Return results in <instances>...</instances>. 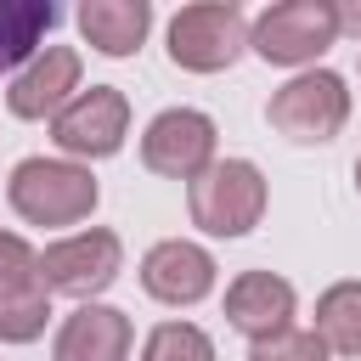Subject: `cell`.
Returning <instances> with one entry per match:
<instances>
[{
    "mask_svg": "<svg viewBox=\"0 0 361 361\" xmlns=\"http://www.w3.org/2000/svg\"><path fill=\"white\" fill-rule=\"evenodd\" d=\"M56 6L51 0H0V73L17 62H34L45 51V34L56 28Z\"/></svg>",
    "mask_w": 361,
    "mask_h": 361,
    "instance_id": "9a60e30c",
    "label": "cell"
},
{
    "mask_svg": "<svg viewBox=\"0 0 361 361\" xmlns=\"http://www.w3.org/2000/svg\"><path fill=\"white\" fill-rule=\"evenodd\" d=\"M135 327L118 305H79L62 316L56 338H51V361H130Z\"/></svg>",
    "mask_w": 361,
    "mask_h": 361,
    "instance_id": "4fadbf2b",
    "label": "cell"
},
{
    "mask_svg": "<svg viewBox=\"0 0 361 361\" xmlns=\"http://www.w3.org/2000/svg\"><path fill=\"white\" fill-rule=\"evenodd\" d=\"M51 322V293L39 276V248L0 231V344H34Z\"/></svg>",
    "mask_w": 361,
    "mask_h": 361,
    "instance_id": "52a82bcc",
    "label": "cell"
},
{
    "mask_svg": "<svg viewBox=\"0 0 361 361\" xmlns=\"http://www.w3.org/2000/svg\"><path fill=\"white\" fill-rule=\"evenodd\" d=\"M248 51V17L231 0H197L169 17V62L186 73H220Z\"/></svg>",
    "mask_w": 361,
    "mask_h": 361,
    "instance_id": "5b68a950",
    "label": "cell"
},
{
    "mask_svg": "<svg viewBox=\"0 0 361 361\" xmlns=\"http://www.w3.org/2000/svg\"><path fill=\"white\" fill-rule=\"evenodd\" d=\"M124 135H130V96L118 85H90L51 118V141L68 158H113Z\"/></svg>",
    "mask_w": 361,
    "mask_h": 361,
    "instance_id": "ba28073f",
    "label": "cell"
},
{
    "mask_svg": "<svg viewBox=\"0 0 361 361\" xmlns=\"http://www.w3.org/2000/svg\"><path fill=\"white\" fill-rule=\"evenodd\" d=\"M96 197L102 186L90 164H73V158H23L6 180V203L28 226H79L90 220Z\"/></svg>",
    "mask_w": 361,
    "mask_h": 361,
    "instance_id": "6da1fadb",
    "label": "cell"
},
{
    "mask_svg": "<svg viewBox=\"0 0 361 361\" xmlns=\"http://www.w3.org/2000/svg\"><path fill=\"white\" fill-rule=\"evenodd\" d=\"M338 39L333 0H276L248 23V51L271 68H305Z\"/></svg>",
    "mask_w": 361,
    "mask_h": 361,
    "instance_id": "277c9868",
    "label": "cell"
},
{
    "mask_svg": "<svg viewBox=\"0 0 361 361\" xmlns=\"http://www.w3.org/2000/svg\"><path fill=\"white\" fill-rule=\"evenodd\" d=\"M293 310H299V293H293V282L276 276V271H243V276H231V288H226V322H231L248 344H265V338L288 333V327H293Z\"/></svg>",
    "mask_w": 361,
    "mask_h": 361,
    "instance_id": "8fae6325",
    "label": "cell"
},
{
    "mask_svg": "<svg viewBox=\"0 0 361 361\" xmlns=\"http://www.w3.org/2000/svg\"><path fill=\"white\" fill-rule=\"evenodd\" d=\"M214 254L203 248V243H186V237H164V243H152L147 248V259H141V288L158 299V305H197V299H209L214 293Z\"/></svg>",
    "mask_w": 361,
    "mask_h": 361,
    "instance_id": "30bf717a",
    "label": "cell"
},
{
    "mask_svg": "<svg viewBox=\"0 0 361 361\" xmlns=\"http://www.w3.org/2000/svg\"><path fill=\"white\" fill-rule=\"evenodd\" d=\"M248 361H333V355H327V344L316 333L288 327V333H276L265 344H248Z\"/></svg>",
    "mask_w": 361,
    "mask_h": 361,
    "instance_id": "ac0fdd59",
    "label": "cell"
},
{
    "mask_svg": "<svg viewBox=\"0 0 361 361\" xmlns=\"http://www.w3.org/2000/svg\"><path fill=\"white\" fill-rule=\"evenodd\" d=\"M124 271V243L118 231L107 226H90V231H73L62 243H51L39 254V276H45V293H68L79 305H90L96 293H107Z\"/></svg>",
    "mask_w": 361,
    "mask_h": 361,
    "instance_id": "8992f818",
    "label": "cell"
},
{
    "mask_svg": "<svg viewBox=\"0 0 361 361\" xmlns=\"http://www.w3.org/2000/svg\"><path fill=\"white\" fill-rule=\"evenodd\" d=\"M141 164L169 180H197L214 164V118L197 107H164L141 130Z\"/></svg>",
    "mask_w": 361,
    "mask_h": 361,
    "instance_id": "9c48e42d",
    "label": "cell"
},
{
    "mask_svg": "<svg viewBox=\"0 0 361 361\" xmlns=\"http://www.w3.org/2000/svg\"><path fill=\"white\" fill-rule=\"evenodd\" d=\"M79 73H85V62H79L73 45H45V51L11 79V90H6L11 118H56V113L79 96Z\"/></svg>",
    "mask_w": 361,
    "mask_h": 361,
    "instance_id": "7c38bea8",
    "label": "cell"
},
{
    "mask_svg": "<svg viewBox=\"0 0 361 361\" xmlns=\"http://www.w3.org/2000/svg\"><path fill=\"white\" fill-rule=\"evenodd\" d=\"M355 192H361V158H355Z\"/></svg>",
    "mask_w": 361,
    "mask_h": 361,
    "instance_id": "ffe728a7",
    "label": "cell"
},
{
    "mask_svg": "<svg viewBox=\"0 0 361 361\" xmlns=\"http://www.w3.org/2000/svg\"><path fill=\"white\" fill-rule=\"evenodd\" d=\"M192 226L209 237H248L265 214V175L254 158H214L197 180H186Z\"/></svg>",
    "mask_w": 361,
    "mask_h": 361,
    "instance_id": "7a4b0ae2",
    "label": "cell"
},
{
    "mask_svg": "<svg viewBox=\"0 0 361 361\" xmlns=\"http://www.w3.org/2000/svg\"><path fill=\"white\" fill-rule=\"evenodd\" d=\"M333 17H338V34H361V0H338Z\"/></svg>",
    "mask_w": 361,
    "mask_h": 361,
    "instance_id": "d6986e66",
    "label": "cell"
},
{
    "mask_svg": "<svg viewBox=\"0 0 361 361\" xmlns=\"http://www.w3.org/2000/svg\"><path fill=\"white\" fill-rule=\"evenodd\" d=\"M327 355H361V282H333L316 299V327H310Z\"/></svg>",
    "mask_w": 361,
    "mask_h": 361,
    "instance_id": "2e32d148",
    "label": "cell"
},
{
    "mask_svg": "<svg viewBox=\"0 0 361 361\" xmlns=\"http://www.w3.org/2000/svg\"><path fill=\"white\" fill-rule=\"evenodd\" d=\"M265 118H271V130L288 135L293 147H322V141H333V135L350 124L344 73H333V68H305V73H293V79L265 102Z\"/></svg>",
    "mask_w": 361,
    "mask_h": 361,
    "instance_id": "3957f363",
    "label": "cell"
},
{
    "mask_svg": "<svg viewBox=\"0 0 361 361\" xmlns=\"http://www.w3.org/2000/svg\"><path fill=\"white\" fill-rule=\"evenodd\" d=\"M141 361H214V338L192 322H158L141 344Z\"/></svg>",
    "mask_w": 361,
    "mask_h": 361,
    "instance_id": "e0dca14e",
    "label": "cell"
},
{
    "mask_svg": "<svg viewBox=\"0 0 361 361\" xmlns=\"http://www.w3.org/2000/svg\"><path fill=\"white\" fill-rule=\"evenodd\" d=\"M73 23L102 56H135L152 28V6L147 0H85Z\"/></svg>",
    "mask_w": 361,
    "mask_h": 361,
    "instance_id": "5bb4252c",
    "label": "cell"
}]
</instances>
